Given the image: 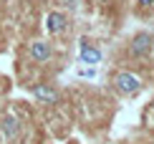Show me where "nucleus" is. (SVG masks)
Instances as JSON below:
<instances>
[{
  "instance_id": "obj_1",
  "label": "nucleus",
  "mask_w": 154,
  "mask_h": 144,
  "mask_svg": "<svg viewBox=\"0 0 154 144\" xmlns=\"http://www.w3.org/2000/svg\"><path fill=\"white\" fill-rule=\"evenodd\" d=\"M116 89L121 94H137L139 91V78L134 74H129V71H121V74H116Z\"/></svg>"
},
{
  "instance_id": "obj_2",
  "label": "nucleus",
  "mask_w": 154,
  "mask_h": 144,
  "mask_svg": "<svg viewBox=\"0 0 154 144\" xmlns=\"http://www.w3.org/2000/svg\"><path fill=\"white\" fill-rule=\"evenodd\" d=\"M152 43H154V38L149 33H137V36H134V41H131V45H129V51H131L134 56H144V53H149Z\"/></svg>"
},
{
  "instance_id": "obj_3",
  "label": "nucleus",
  "mask_w": 154,
  "mask_h": 144,
  "mask_svg": "<svg viewBox=\"0 0 154 144\" xmlns=\"http://www.w3.org/2000/svg\"><path fill=\"white\" fill-rule=\"evenodd\" d=\"M33 94H35L41 101H48V104H56V101H58V91H56L53 86H46V83H35V86H33Z\"/></svg>"
},
{
  "instance_id": "obj_4",
  "label": "nucleus",
  "mask_w": 154,
  "mask_h": 144,
  "mask_svg": "<svg viewBox=\"0 0 154 144\" xmlns=\"http://www.w3.org/2000/svg\"><path fill=\"white\" fill-rule=\"evenodd\" d=\"M46 28H48V33H61V30L66 28V15H63V13H48Z\"/></svg>"
},
{
  "instance_id": "obj_5",
  "label": "nucleus",
  "mask_w": 154,
  "mask_h": 144,
  "mask_svg": "<svg viewBox=\"0 0 154 144\" xmlns=\"http://www.w3.org/2000/svg\"><path fill=\"white\" fill-rule=\"evenodd\" d=\"M48 56H51V48H48V43H41V41L30 43V58H33L35 63H43V61H48Z\"/></svg>"
},
{
  "instance_id": "obj_6",
  "label": "nucleus",
  "mask_w": 154,
  "mask_h": 144,
  "mask_svg": "<svg viewBox=\"0 0 154 144\" xmlns=\"http://www.w3.org/2000/svg\"><path fill=\"white\" fill-rule=\"evenodd\" d=\"M0 132H3L5 139H15V136H18V121L13 119V116H3V121H0Z\"/></svg>"
},
{
  "instance_id": "obj_7",
  "label": "nucleus",
  "mask_w": 154,
  "mask_h": 144,
  "mask_svg": "<svg viewBox=\"0 0 154 144\" xmlns=\"http://www.w3.org/2000/svg\"><path fill=\"white\" fill-rule=\"evenodd\" d=\"M81 58H83V63H99V61H101V53H99L96 48H91V45L83 43V45H81Z\"/></svg>"
},
{
  "instance_id": "obj_8",
  "label": "nucleus",
  "mask_w": 154,
  "mask_h": 144,
  "mask_svg": "<svg viewBox=\"0 0 154 144\" xmlns=\"http://www.w3.org/2000/svg\"><path fill=\"white\" fill-rule=\"evenodd\" d=\"M79 74H81L83 78H86V76H88V78H91V76H94V68H81V71H79Z\"/></svg>"
},
{
  "instance_id": "obj_9",
  "label": "nucleus",
  "mask_w": 154,
  "mask_h": 144,
  "mask_svg": "<svg viewBox=\"0 0 154 144\" xmlns=\"http://www.w3.org/2000/svg\"><path fill=\"white\" fill-rule=\"evenodd\" d=\"M139 3H142V5H152L154 0H139Z\"/></svg>"
},
{
  "instance_id": "obj_10",
  "label": "nucleus",
  "mask_w": 154,
  "mask_h": 144,
  "mask_svg": "<svg viewBox=\"0 0 154 144\" xmlns=\"http://www.w3.org/2000/svg\"><path fill=\"white\" fill-rule=\"evenodd\" d=\"M152 53H154V43H152Z\"/></svg>"
}]
</instances>
